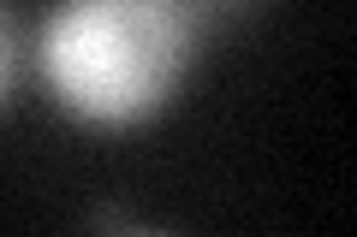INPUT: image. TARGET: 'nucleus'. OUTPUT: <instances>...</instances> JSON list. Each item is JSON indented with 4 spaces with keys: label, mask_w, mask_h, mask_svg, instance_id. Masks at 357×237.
Here are the masks:
<instances>
[{
    "label": "nucleus",
    "mask_w": 357,
    "mask_h": 237,
    "mask_svg": "<svg viewBox=\"0 0 357 237\" xmlns=\"http://www.w3.org/2000/svg\"><path fill=\"white\" fill-rule=\"evenodd\" d=\"M197 42L191 0H54L36 30V77L84 131H137L178 101Z\"/></svg>",
    "instance_id": "f257e3e1"
},
{
    "label": "nucleus",
    "mask_w": 357,
    "mask_h": 237,
    "mask_svg": "<svg viewBox=\"0 0 357 237\" xmlns=\"http://www.w3.org/2000/svg\"><path fill=\"white\" fill-rule=\"evenodd\" d=\"M18 72H24V48H18V30H13V18L0 13V107L13 101Z\"/></svg>",
    "instance_id": "f03ea898"
}]
</instances>
